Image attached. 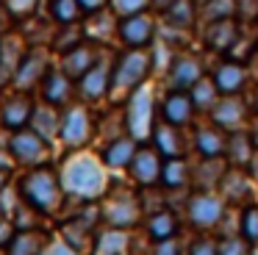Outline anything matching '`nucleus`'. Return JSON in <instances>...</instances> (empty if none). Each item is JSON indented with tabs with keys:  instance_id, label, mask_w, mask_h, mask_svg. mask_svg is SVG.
Segmentation results:
<instances>
[{
	"instance_id": "obj_21",
	"label": "nucleus",
	"mask_w": 258,
	"mask_h": 255,
	"mask_svg": "<svg viewBox=\"0 0 258 255\" xmlns=\"http://www.w3.org/2000/svg\"><path fill=\"white\" fill-rule=\"evenodd\" d=\"M197 150L206 158H219L228 150V136L219 128H200L197 131Z\"/></svg>"
},
{
	"instance_id": "obj_46",
	"label": "nucleus",
	"mask_w": 258,
	"mask_h": 255,
	"mask_svg": "<svg viewBox=\"0 0 258 255\" xmlns=\"http://www.w3.org/2000/svg\"><path fill=\"white\" fill-rule=\"evenodd\" d=\"M53 255H75V252L70 244H58V247H53Z\"/></svg>"
},
{
	"instance_id": "obj_26",
	"label": "nucleus",
	"mask_w": 258,
	"mask_h": 255,
	"mask_svg": "<svg viewBox=\"0 0 258 255\" xmlns=\"http://www.w3.org/2000/svg\"><path fill=\"white\" fill-rule=\"evenodd\" d=\"M42 247H45V236L34 230H23L12 238V249L9 255H39Z\"/></svg>"
},
{
	"instance_id": "obj_12",
	"label": "nucleus",
	"mask_w": 258,
	"mask_h": 255,
	"mask_svg": "<svg viewBox=\"0 0 258 255\" xmlns=\"http://www.w3.org/2000/svg\"><path fill=\"white\" fill-rule=\"evenodd\" d=\"M111 72H114V67H108L103 58H97V64L78 78L81 94H84L86 100H100L103 94L111 89Z\"/></svg>"
},
{
	"instance_id": "obj_23",
	"label": "nucleus",
	"mask_w": 258,
	"mask_h": 255,
	"mask_svg": "<svg viewBox=\"0 0 258 255\" xmlns=\"http://www.w3.org/2000/svg\"><path fill=\"white\" fill-rule=\"evenodd\" d=\"M156 147L158 153H164L167 158H180L183 153V142H180V133H178V125H161L156 128Z\"/></svg>"
},
{
	"instance_id": "obj_27",
	"label": "nucleus",
	"mask_w": 258,
	"mask_h": 255,
	"mask_svg": "<svg viewBox=\"0 0 258 255\" xmlns=\"http://www.w3.org/2000/svg\"><path fill=\"white\" fill-rule=\"evenodd\" d=\"M164 17H167L169 28H191L195 25V0H175L164 11Z\"/></svg>"
},
{
	"instance_id": "obj_35",
	"label": "nucleus",
	"mask_w": 258,
	"mask_h": 255,
	"mask_svg": "<svg viewBox=\"0 0 258 255\" xmlns=\"http://www.w3.org/2000/svg\"><path fill=\"white\" fill-rule=\"evenodd\" d=\"M203 17L211 20H225V17H236V0H208L203 3Z\"/></svg>"
},
{
	"instance_id": "obj_38",
	"label": "nucleus",
	"mask_w": 258,
	"mask_h": 255,
	"mask_svg": "<svg viewBox=\"0 0 258 255\" xmlns=\"http://www.w3.org/2000/svg\"><path fill=\"white\" fill-rule=\"evenodd\" d=\"M225 194H247V180L241 172H233V175H225Z\"/></svg>"
},
{
	"instance_id": "obj_32",
	"label": "nucleus",
	"mask_w": 258,
	"mask_h": 255,
	"mask_svg": "<svg viewBox=\"0 0 258 255\" xmlns=\"http://www.w3.org/2000/svg\"><path fill=\"white\" fill-rule=\"evenodd\" d=\"M228 150H230V155L236 158V164H250V158H252V139L247 136V133H241V131H236L233 136L228 139ZM225 150V153H228Z\"/></svg>"
},
{
	"instance_id": "obj_9",
	"label": "nucleus",
	"mask_w": 258,
	"mask_h": 255,
	"mask_svg": "<svg viewBox=\"0 0 258 255\" xmlns=\"http://www.w3.org/2000/svg\"><path fill=\"white\" fill-rule=\"evenodd\" d=\"M225 214V203L217 194H197L189 200V219L197 227H214Z\"/></svg>"
},
{
	"instance_id": "obj_8",
	"label": "nucleus",
	"mask_w": 258,
	"mask_h": 255,
	"mask_svg": "<svg viewBox=\"0 0 258 255\" xmlns=\"http://www.w3.org/2000/svg\"><path fill=\"white\" fill-rule=\"evenodd\" d=\"M9 147H12L14 158L23 161V164H39V161L47 158V144H45V139H42L36 131L14 133Z\"/></svg>"
},
{
	"instance_id": "obj_6",
	"label": "nucleus",
	"mask_w": 258,
	"mask_h": 255,
	"mask_svg": "<svg viewBox=\"0 0 258 255\" xmlns=\"http://www.w3.org/2000/svg\"><path fill=\"white\" fill-rule=\"evenodd\" d=\"M203 78V61L191 53H180L172 58L167 70V83L169 89H178V92H189L197 81Z\"/></svg>"
},
{
	"instance_id": "obj_16",
	"label": "nucleus",
	"mask_w": 258,
	"mask_h": 255,
	"mask_svg": "<svg viewBox=\"0 0 258 255\" xmlns=\"http://www.w3.org/2000/svg\"><path fill=\"white\" fill-rule=\"evenodd\" d=\"M89 131H92V122H89V114L84 108H73L64 114V122H61V139L67 144H84L89 139Z\"/></svg>"
},
{
	"instance_id": "obj_40",
	"label": "nucleus",
	"mask_w": 258,
	"mask_h": 255,
	"mask_svg": "<svg viewBox=\"0 0 258 255\" xmlns=\"http://www.w3.org/2000/svg\"><path fill=\"white\" fill-rule=\"evenodd\" d=\"M244 236L250 241H258V208L255 205L244 211Z\"/></svg>"
},
{
	"instance_id": "obj_37",
	"label": "nucleus",
	"mask_w": 258,
	"mask_h": 255,
	"mask_svg": "<svg viewBox=\"0 0 258 255\" xmlns=\"http://www.w3.org/2000/svg\"><path fill=\"white\" fill-rule=\"evenodd\" d=\"M219 255H250V244L236 238V236H230L219 244Z\"/></svg>"
},
{
	"instance_id": "obj_34",
	"label": "nucleus",
	"mask_w": 258,
	"mask_h": 255,
	"mask_svg": "<svg viewBox=\"0 0 258 255\" xmlns=\"http://www.w3.org/2000/svg\"><path fill=\"white\" fill-rule=\"evenodd\" d=\"M81 36H84V31L78 28V22H73V25H58V33L53 39V44H56L58 53H67V50L81 44Z\"/></svg>"
},
{
	"instance_id": "obj_42",
	"label": "nucleus",
	"mask_w": 258,
	"mask_h": 255,
	"mask_svg": "<svg viewBox=\"0 0 258 255\" xmlns=\"http://www.w3.org/2000/svg\"><path fill=\"white\" fill-rule=\"evenodd\" d=\"M189 255H219V247L211 241V238H200L197 244H191Z\"/></svg>"
},
{
	"instance_id": "obj_20",
	"label": "nucleus",
	"mask_w": 258,
	"mask_h": 255,
	"mask_svg": "<svg viewBox=\"0 0 258 255\" xmlns=\"http://www.w3.org/2000/svg\"><path fill=\"white\" fill-rule=\"evenodd\" d=\"M42 83H45V100L47 103H53V105L67 103L70 92H73V83H70V75L64 70H50Z\"/></svg>"
},
{
	"instance_id": "obj_30",
	"label": "nucleus",
	"mask_w": 258,
	"mask_h": 255,
	"mask_svg": "<svg viewBox=\"0 0 258 255\" xmlns=\"http://www.w3.org/2000/svg\"><path fill=\"white\" fill-rule=\"evenodd\" d=\"M81 11L84 9H81L78 0H50V14L58 25H73V22H78Z\"/></svg>"
},
{
	"instance_id": "obj_17",
	"label": "nucleus",
	"mask_w": 258,
	"mask_h": 255,
	"mask_svg": "<svg viewBox=\"0 0 258 255\" xmlns=\"http://www.w3.org/2000/svg\"><path fill=\"white\" fill-rule=\"evenodd\" d=\"M247 108L236 94H222V100H217V105L211 108V116L219 128H236L244 119Z\"/></svg>"
},
{
	"instance_id": "obj_22",
	"label": "nucleus",
	"mask_w": 258,
	"mask_h": 255,
	"mask_svg": "<svg viewBox=\"0 0 258 255\" xmlns=\"http://www.w3.org/2000/svg\"><path fill=\"white\" fill-rule=\"evenodd\" d=\"M31 119H34V131L39 133L42 139H53L58 131H61V125H58V108H53V103L36 105L34 114H31Z\"/></svg>"
},
{
	"instance_id": "obj_13",
	"label": "nucleus",
	"mask_w": 258,
	"mask_h": 255,
	"mask_svg": "<svg viewBox=\"0 0 258 255\" xmlns=\"http://www.w3.org/2000/svg\"><path fill=\"white\" fill-rule=\"evenodd\" d=\"M97 47L95 44H84L81 42L78 47H73V50H67L64 53V58H61V70L67 72L70 78H81L84 72H89L92 67L97 64Z\"/></svg>"
},
{
	"instance_id": "obj_41",
	"label": "nucleus",
	"mask_w": 258,
	"mask_h": 255,
	"mask_svg": "<svg viewBox=\"0 0 258 255\" xmlns=\"http://www.w3.org/2000/svg\"><path fill=\"white\" fill-rule=\"evenodd\" d=\"M12 17H28L31 11L36 9V0H6Z\"/></svg>"
},
{
	"instance_id": "obj_45",
	"label": "nucleus",
	"mask_w": 258,
	"mask_h": 255,
	"mask_svg": "<svg viewBox=\"0 0 258 255\" xmlns=\"http://www.w3.org/2000/svg\"><path fill=\"white\" fill-rule=\"evenodd\" d=\"M78 3H81V9H84V11L95 14V11H100L103 6H106V0H78Z\"/></svg>"
},
{
	"instance_id": "obj_15",
	"label": "nucleus",
	"mask_w": 258,
	"mask_h": 255,
	"mask_svg": "<svg viewBox=\"0 0 258 255\" xmlns=\"http://www.w3.org/2000/svg\"><path fill=\"white\" fill-rule=\"evenodd\" d=\"M247 81V70L241 61H225V64L217 67V72H214V83H217L219 94H239L241 86H244Z\"/></svg>"
},
{
	"instance_id": "obj_28",
	"label": "nucleus",
	"mask_w": 258,
	"mask_h": 255,
	"mask_svg": "<svg viewBox=\"0 0 258 255\" xmlns=\"http://www.w3.org/2000/svg\"><path fill=\"white\" fill-rule=\"evenodd\" d=\"M25 53H28V50L23 47V39H12V36L3 39V42H0V67H6V70L14 75V70L20 67V61L25 58Z\"/></svg>"
},
{
	"instance_id": "obj_4",
	"label": "nucleus",
	"mask_w": 258,
	"mask_h": 255,
	"mask_svg": "<svg viewBox=\"0 0 258 255\" xmlns=\"http://www.w3.org/2000/svg\"><path fill=\"white\" fill-rule=\"evenodd\" d=\"M128 131L134 133V139H147L153 133V97L147 89H136L128 100Z\"/></svg>"
},
{
	"instance_id": "obj_10",
	"label": "nucleus",
	"mask_w": 258,
	"mask_h": 255,
	"mask_svg": "<svg viewBox=\"0 0 258 255\" xmlns=\"http://www.w3.org/2000/svg\"><path fill=\"white\" fill-rule=\"evenodd\" d=\"M103 214H106L108 225L114 227H134L139 222V203L134 194H114V197H108Z\"/></svg>"
},
{
	"instance_id": "obj_39",
	"label": "nucleus",
	"mask_w": 258,
	"mask_h": 255,
	"mask_svg": "<svg viewBox=\"0 0 258 255\" xmlns=\"http://www.w3.org/2000/svg\"><path fill=\"white\" fill-rule=\"evenodd\" d=\"M236 17L247 22L258 20V0H236Z\"/></svg>"
},
{
	"instance_id": "obj_50",
	"label": "nucleus",
	"mask_w": 258,
	"mask_h": 255,
	"mask_svg": "<svg viewBox=\"0 0 258 255\" xmlns=\"http://www.w3.org/2000/svg\"><path fill=\"white\" fill-rule=\"evenodd\" d=\"M255 114H258V94H255Z\"/></svg>"
},
{
	"instance_id": "obj_36",
	"label": "nucleus",
	"mask_w": 258,
	"mask_h": 255,
	"mask_svg": "<svg viewBox=\"0 0 258 255\" xmlns=\"http://www.w3.org/2000/svg\"><path fill=\"white\" fill-rule=\"evenodd\" d=\"M150 6V0H114V11L119 17H131V14H142Z\"/></svg>"
},
{
	"instance_id": "obj_29",
	"label": "nucleus",
	"mask_w": 258,
	"mask_h": 255,
	"mask_svg": "<svg viewBox=\"0 0 258 255\" xmlns=\"http://www.w3.org/2000/svg\"><path fill=\"white\" fill-rule=\"evenodd\" d=\"M175 230H178V222H175V216L169 214V211H158V214H153L150 222H147V233H150L156 241L172 238Z\"/></svg>"
},
{
	"instance_id": "obj_25",
	"label": "nucleus",
	"mask_w": 258,
	"mask_h": 255,
	"mask_svg": "<svg viewBox=\"0 0 258 255\" xmlns=\"http://www.w3.org/2000/svg\"><path fill=\"white\" fill-rule=\"evenodd\" d=\"M134 155H136L134 139L119 136L117 142H111V144L106 147V153H103V161H106L108 166H125V164H131V161H134Z\"/></svg>"
},
{
	"instance_id": "obj_44",
	"label": "nucleus",
	"mask_w": 258,
	"mask_h": 255,
	"mask_svg": "<svg viewBox=\"0 0 258 255\" xmlns=\"http://www.w3.org/2000/svg\"><path fill=\"white\" fill-rule=\"evenodd\" d=\"M12 238H14V225L9 219H0V247L6 241H12Z\"/></svg>"
},
{
	"instance_id": "obj_43",
	"label": "nucleus",
	"mask_w": 258,
	"mask_h": 255,
	"mask_svg": "<svg viewBox=\"0 0 258 255\" xmlns=\"http://www.w3.org/2000/svg\"><path fill=\"white\" fill-rule=\"evenodd\" d=\"M156 244H158V252L156 255H178L180 252V247H178L175 238H164V241H156Z\"/></svg>"
},
{
	"instance_id": "obj_14",
	"label": "nucleus",
	"mask_w": 258,
	"mask_h": 255,
	"mask_svg": "<svg viewBox=\"0 0 258 255\" xmlns=\"http://www.w3.org/2000/svg\"><path fill=\"white\" fill-rule=\"evenodd\" d=\"M164 119L169 122V125H186V122L191 119V114H195V103H191V94L189 92H178V89H172V92L164 97Z\"/></svg>"
},
{
	"instance_id": "obj_11",
	"label": "nucleus",
	"mask_w": 258,
	"mask_h": 255,
	"mask_svg": "<svg viewBox=\"0 0 258 255\" xmlns=\"http://www.w3.org/2000/svg\"><path fill=\"white\" fill-rule=\"evenodd\" d=\"M239 20L236 17H225V20H211L206 28V47L217 50V53H228L233 47L236 36H239Z\"/></svg>"
},
{
	"instance_id": "obj_31",
	"label": "nucleus",
	"mask_w": 258,
	"mask_h": 255,
	"mask_svg": "<svg viewBox=\"0 0 258 255\" xmlns=\"http://www.w3.org/2000/svg\"><path fill=\"white\" fill-rule=\"evenodd\" d=\"M125 249H128V236L119 230H108L100 236L95 255H125Z\"/></svg>"
},
{
	"instance_id": "obj_47",
	"label": "nucleus",
	"mask_w": 258,
	"mask_h": 255,
	"mask_svg": "<svg viewBox=\"0 0 258 255\" xmlns=\"http://www.w3.org/2000/svg\"><path fill=\"white\" fill-rule=\"evenodd\" d=\"M12 78H14V75H12V72H9V70H6V67H0V89L6 86V83L12 81Z\"/></svg>"
},
{
	"instance_id": "obj_5",
	"label": "nucleus",
	"mask_w": 258,
	"mask_h": 255,
	"mask_svg": "<svg viewBox=\"0 0 258 255\" xmlns=\"http://www.w3.org/2000/svg\"><path fill=\"white\" fill-rule=\"evenodd\" d=\"M47 72H50V64H47V53L45 50H28L25 53V58L20 61V67L14 70V86L20 89V92H28V89H34L39 81H45Z\"/></svg>"
},
{
	"instance_id": "obj_48",
	"label": "nucleus",
	"mask_w": 258,
	"mask_h": 255,
	"mask_svg": "<svg viewBox=\"0 0 258 255\" xmlns=\"http://www.w3.org/2000/svg\"><path fill=\"white\" fill-rule=\"evenodd\" d=\"M172 3H175V0H150V6H156V9H161V11H167Z\"/></svg>"
},
{
	"instance_id": "obj_1",
	"label": "nucleus",
	"mask_w": 258,
	"mask_h": 255,
	"mask_svg": "<svg viewBox=\"0 0 258 255\" xmlns=\"http://www.w3.org/2000/svg\"><path fill=\"white\" fill-rule=\"evenodd\" d=\"M153 70V55L145 47H128L114 64L111 72V92L114 94H134L145 83V78Z\"/></svg>"
},
{
	"instance_id": "obj_2",
	"label": "nucleus",
	"mask_w": 258,
	"mask_h": 255,
	"mask_svg": "<svg viewBox=\"0 0 258 255\" xmlns=\"http://www.w3.org/2000/svg\"><path fill=\"white\" fill-rule=\"evenodd\" d=\"M23 197L39 211H53L61 203V188L58 177L50 169H36L23 180Z\"/></svg>"
},
{
	"instance_id": "obj_33",
	"label": "nucleus",
	"mask_w": 258,
	"mask_h": 255,
	"mask_svg": "<svg viewBox=\"0 0 258 255\" xmlns=\"http://www.w3.org/2000/svg\"><path fill=\"white\" fill-rule=\"evenodd\" d=\"M189 166H186V161L183 158H169V164L167 166H161V180L167 183L169 188H175V186H183L186 180H189Z\"/></svg>"
},
{
	"instance_id": "obj_24",
	"label": "nucleus",
	"mask_w": 258,
	"mask_h": 255,
	"mask_svg": "<svg viewBox=\"0 0 258 255\" xmlns=\"http://www.w3.org/2000/svg\"><path fill=\"white\" fill-rule=\"evenodd\" d=\"M189 92H191V103H195V108H200V111H211L214 105H217V100H219V89H217V83H214V78L208 81L206 75H203Z\"/></svg>"
},
{
	"instance_id": "obj_7",
	"label": "nucleus",
	"mask_w": 258,
	"mask_h": 255,
	"mask_svg": "<svg viewBox=\"0 0 258 255\" xmlns=\"http://www.w3.org/2000/svg\"><path fill=\"white\" fill-rule=\"evenodd\" d=\"M119 39L125 42V47H147L156 36V20L150 14H131V17H122L117 28Z\"/></svg>"
},
{
	"instance_id": "obj_49",
	"label": "nucleus",
	"mask_w": 258,
	"mask_h": 255,
	"mask_svg": "<svg viewBox=\"0 0 258 255\" xmlns=\"http://www.w3.org/2000/svg\"><path fill=\"white\" fill-rule=\"evenodd\" d=\"M3 183H6V169H0V188H3Z\"/></svg>"
},
{
	"instance_id": "obj_3",
	"label": "nucleus",
	"mask_w": 258,
	"mask_h": 255,
	"mask_svg": "<svg viewBox=\"0 0 258 255\" xmlns=\"http://www.w3.org/2000/svg\"><path fill=\"white\" fill-rule=\"evenodd\" d=\"M64 186L70 192L81 194V197H95L103 188V169L97 166V161L86 158V155L84 158H75L64 169Z\"/></svg>"
},
{
	"instance_id": "obj_19",
	"label": "nucleus",
	"mask_w": 258,
	"mask_h": 255,
	"mask_svg": "<svg viewBox=\"0 0 258 255\" xmlns=\"http://www.w3.org/2000/svg\"><path fill=\"white\" fill-rule=\"evenodd\" d=\"M131 172L139 183H156L161 177V164H158L156 150H136L134 161H131Z\"/></svg>"
},
{
	"instance_id": "obj_18",
	"label": "nucleus",
	"mask_w": 258,
	"mask_h": 255,
	"mask_svg": "<svg viewBox=\"0 0 258 255\" xmlns=\"http://www.w3.org/2000/svg\"><path fill=\"white\" fill-rule=\"evenodd\" d=\"M31 114H34V105H31L28 92H17L6 105H3V116H0V119H3V125H6V128L20 131V128L31 119Z\"/></svg>"
}]
</instances>
